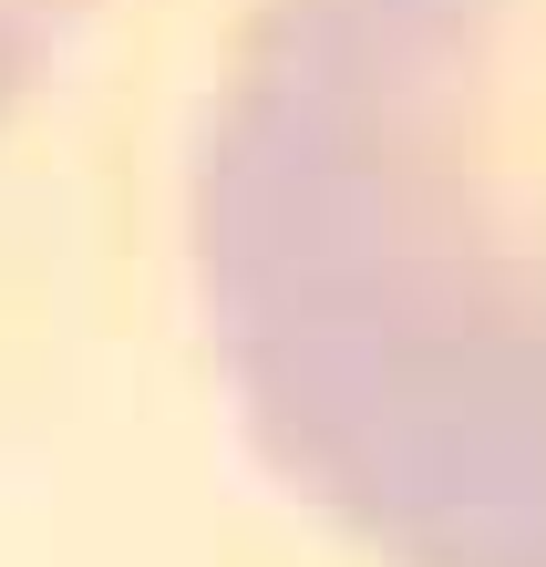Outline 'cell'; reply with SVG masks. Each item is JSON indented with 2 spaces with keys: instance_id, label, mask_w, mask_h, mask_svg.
Returning a JSON list of instances; mask_svg holds the SVG:
<instances>
[{
  "instance_id": "cell-1",
  "label": "cell",
  "mask_w": 546,
  "mask_h": 567,
  "mask_svg": "<svg viewBox=\"0 0 546 567\" xmlns=\"http://www.w3.org/2000/svg\"><path fill=\"white\" fill-rule=\"evenodd\" d=\"M196 269L310 506L392 567H546V0H248Z\"/></svg>"
},
{
  "instance_id": "cell-2",
  "label": "cell",
  "mask_w": 546,
  "mask_h": 567,
  "mask_svg": "<svg viewBox=\"0 0 546 567\" xmlns=\"http://www.w3.org/2000/svg\"><path fill=\"white\" fill-rule=\"evenodd\" d=\"M73 11H83V0H0V104L42 73V52L73 31Z\"/></svg>"
}]
</instances>
